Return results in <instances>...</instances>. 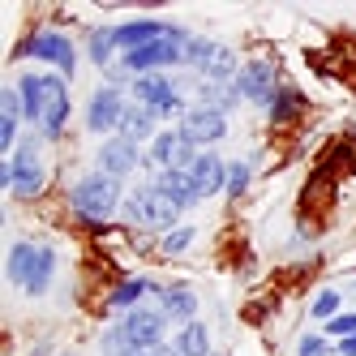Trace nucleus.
Segmentation results:
<instances>
[{
    "mask_svg": "<svg viewBox=\"0 0 356 356\" xmlns=\"http://www.w3.org/2000/svg\"><path fill=\"white\" fill-rule=\"evenodd\" d=\"M17 95H22V108H26V120L39 124V134L43 138H60L65 120H69V86H65V78H52V73H22Z\"/></svg>",
    "mask_w": 356,
    "mask_h": 356,
    "instance_id": "1",
    "label": "nucleus"
},
{
    "mask_svg": "<svg viewBox=\"0 0 356 356\" xmlns=\"http://www.w3.org/2000/svg\"><path fill=\"white\" fill-rule=\"evenodd\" d=\"M5 275H9V284H17L26 296H43L47 284H52V275H56V253L47 249V245L17 241V245L9 249Z\"/></svg>",
    "mask_w": 356,
    "mask_h": 356,
    "instance_id": "2",
    "label": "nucleus"
},
{
    "mask_svg": "<svg viewBox=\"0 0 356 356\" xmlns=\"http://www.w3.org/2000/svg\"><path fill=\"white\" fill-rule=\"evenodd\" d=\"M124 219L146 227V232H172V223L181 219V207H176L159 185H142L124 197Z\"/></svg>",
    "mask_w": 356,
    "mask_h": 356,
    "instance_id": "3",
    "label": "nucleus"
},
{
    "mask_svg": "<svg viewBox=\"0 0 356 356\" xmlns=\"http://www.w3.org/2000/svg\"><path fill=\"white\" fill-rule=\"evenodd\" d=\"M69 202H73V211H78L82 219L99 223V219L116 215V207H120V181L108 176V172H90V176H82V181L73 185Z\"/></svg>",
    "mask_w": 356,
    "mask_h": 356,
    "instance_id": "4",
    "label": "nucleus"
},
{
    "mask_svg": "<svg viewBox=\"0 0 356 356\" xmlns=\"http://www.w3.org/2000/svg\"><path fill=\"white\" fill-rule=\"evenodd\" d=\"M185 43H189V35L176 26L172 35H163V39H155V43L138 47V52H124L120 69H124V73H134V78H146V73H159V69H172V65H185Z\"/></svg>",
    "mask_w": 356,
    "mask_h": 356,
    "instance_id": "5",
    "label": "nucleus"
},
{
    "mask_svg": "<svg viewBox=\"0 0 356 356\" xmlns=\"http://www.w3.org/2000/svg\"><path fill=\"white\" fill-rule=\"evenodd\" d=\"M185 65L197 69L202 82H236V73H241L232 47H223L215 39H197V35H189L185 43Z\"/></svg>",
    "mask_w": 356,
    "mask_h": 356,
    "instance_id": "6",
    "label": "nucleus"
},
{
    "mask_svg": "<svg viewBox=\"0 0 356 356\" xmlns=\"http://www.w3.org/2000/svg\"><path fill=\"white\" fill-rule=\"evenodd\" d=\"M134 104L150 108L159 120H172V116H185V99L181 90H176L172 78H163V73H146V78H134Z\"/></svg>",
    "mask_w": 356,
    "mask_h": 356,
    "instance_id": "7",
    "label": "nucleus"
},
{
    "mask_svg": "<svg viewBox=\"0 0 356 356\" xmlns=\"http://www.w3.org/2000/svg\"><path fill=\"white\" fill-rule=\"evenodd\" d=\"M43 181H47V172H43V159H39V142L26 138L9 159V193L26 202L43 189Z\"/></svg>",
    "mask_w": 356,
    "mask_h": 356,
    "instance_id": "8",
    "label": "nucleus"
},
{
    "mask_svg": "<svg viewBox=\"0 0 356 356\" xmlns=\"http://www.w3.org/2000/svg\"><path fill=\"white\" fill-rule=\"evenodd\" d=\"M17 56L47 60V65H56L65 78H73V69H78V47H73L69 35H56V31H39L35 39H26V43L17 47Z\"/></svg>",
    "mask_w": 356,
    "mask_h": 356,
    "instance_id": "9",
    "label": "nucleus"
},
{
    "mask_svg": "<svg viewBox=\"0 0 356 356\" xmlns=\"http://www.w3.org/2000/svg\"><path fill=\"white\" fill-rule=\"evenodd\" d=\"M150 163H155L159 172H189L193 159H197V146L181 134V129H163L155 142H150Z\"/></svg>",
    "mask_w": 356,
    "mask_h": 356,
    "instance_id": "10",
    "label": "nucleus"
},
{
    "mask_svg": "<svg viewBox=\"0 0 356 356\" xmlns=\"http://www.w3.org/2000/svg\"><path fill=\"white\" fill-rule=\"evenodd\" d=\"M163 330H168L163 309H129V314L120 318V335H124V343L138 348V352L159 348V343H163Z\"/></svg>",
    "mask_w": 356,
    "mask_h": 356,
    "instance_id": "11",
    "label": "nucleus"
},
{
    "mask_svg": "<svg viewBox=\"0 0 356 356\" xmlns=\"http://www.w3.org/2000/svg\"><path fill=\"white\" fill-rule=\"evenodd\" d=\"M124 108H129V104L120 99L116 86H99V90L90 95V104H86V129H90V134H112V129H120Z\"/></svg>",
    "mask_w": 356,
    "mask_h": 356,
    "instance_id": "12",
    "label": "nucleus"
},
{
    "mask_svg": "<svg viewBox=\"0 0 356 356\" xmlns=\"http://www.w3.org/2000/svg\"><path fill=\"white\" fill-rule=\"evenodd\" d=\"M193 146H215L219 138H227V116L223 112H215V108H189L185 116H181V124H176Z\"/></svg>",
    "mask_w": 356,
    "mask_h": 356,
    "instance_id": "13",
    "label": "nucleus"
},
{
    "mask_svg": "<svg viewBox=\"0 0 356 356\" xmlns=\"http://www.w3.org/2000/svg\"><path fill=\"white\" fill-rule=\"evenodd\" d=\"M236 90H241V99H249V104H266L270 108V99L279 95V78H275V69L266 60H249L236 73Z\"/></svg>",
    "mask_w": 356,
    "mask_h": 356,
    "instance_id": "14",
    "label": "nucleus"
},
{
    "mask_svg": "<svg viewBox=\"0 0 356 356\" xmlns=\"http://www.w3.org/2000/svg\"><path fill=\"white\" fill-rule=\"evenodd\" d=\"M189 181H193L197 197H215L219 189H227V163L215 155V150H207V155H197V159H193Z\"/></svg>",
    "mask_w": 356,
    "mask_h": 356,
    "instance_id": "15",
    "label": "nucleus"
},
{
    "mask_svg": "<svg viewBox=\"0 0 356 356\" xmlns=\"http://www.w3.org/2000/svg\"><path fill=\"white\" fill-rule=\"evenodd\" d=\"M138 168V146L129 138H104V146H99V172H108V176H129Z\"/></svg>",
    "mask_w": 356,
    "mask_h": 356,
    "instance_id": "16",
    "label": "nucleus"
},
{
    "mask_svg": "<svg viewBox=\"0 0 356 356\" xmlns=\"http://www.w3.org/2000/svg\"><path fill=\"white\" fill-rule=\"evenodd\" d=\"M176 26H168V22H155V17H142V22H124V26H116V47L120 52H138V47L155 43L163 35H172Z\"/></svg>",
    "mask_w": 356,
    "mask_h": 356,
    "instance_id": "17",
    "label": "nucleus"
},
{
    "mask_svg": "<svg viewBox=\"0 0 356 356\" xmlns=\"http://www.w3.org/2000/svg\"><path fill=\"white\" fill-rule=\"evenodd\" d=\"M159 309H163V318H172V322H197V296H193V288H185V284L159 288Z\"/></svg>",
    "mask_w": 356,
    "mask_h": 356,
    "instance_id": "18",
    "label": "nucleus"
},
{
    "mask_svg": "<svg viewBox=\"0 0 356 356\" xmlns=\"http://www.w3.org/2000/svg\"><path fill=\"white\" fill-rule=\"evenodd\" d=\"M155 120H159V116L150 112V108L129 104V108H124V116H120V129H116V134H120V138H129L134 146H138V142H146V138L155 142V138H159V134H155Z\"/></svg>",
    "mask_w": 356,
    "mask_h": 356,
    "instance_id": "19",
    "label": "nucleus"
},
{
    "mask_svg": "<svg viewBox=\"0 0 356 356\" xmlns=\"http://www.w3.org/2000/svg\"><path fill=\"white\" fill-rule=\"evenodd\" d=\"M155 185L176 202V207H181V211H189V207H197V189H193V181H189V172H159L155 176Z\"/></svg>",
    "mask_w": 356,
    "mask_h": 356,
    "instance_id": "20",
    "label": "nucleus"
},
{
    "mask_svg": "<svg viewBox=\"0 0 356 356\" xmlns=\"http://www.w3.org/2000/svg\"><path fill=\"white\" fill-rule=\"evenodd\" d=\"M172 348L181 352V356H211V330L202 326V322H185Z\"/></svg>",
    "mask_w": 356,
    "mask_h": 356,
    "instance_id": "21",
    "label": "nucleus"
},
{
    "mask_svg": "<svg viewBox=\"0 0 356 356\" xmlns=\"http://www.w3.org/2000/svg\"><path fill=\"white\" fill-rule=\"evenodd\" d=\"M305 112V99L296 95V90H279L275 99H270V120L275 124H284V120H292V116H300Z\"/></svg>",
    "mask_w": 356,
    "mask_h": 356,
    "instance_id": "22",
    "label": "nucleus"
},
{
    "mask_svg": "<svg viewBox=\"0 0 356 356\" xmlns=\"http://www.w3.org/2000/svg\"><path fill=\"white\" fill-rule=\"evenodd\" d=\"M146 292H150L146 279H124V284L112 292V309H129V305H134V300H142Z\"/></svg>",
    "mask_w": 356,
    "mask_h": 356,
    "instance_id": "23",
    "label": "nucleus"
},
{
    "mask_svg": "<svg viewBox=\"0 0 356 356\" xmlns=\"http://www.w3.org/2000/svg\"><path fill=\"white\" fill-rule=\"evenodd\" d=\"M112 52H116V31H95V35H90V60H95L99 69H108Z\"/></svg>",
    "mask_w": 356,
    "mask_h": 356,
    "instance_id": "24",
    "label": "nucleus"
},
{
    "mask_svg": "<svg viewBox=\"0 0 356 356\" xmlns=\"http://www.w3.org/2000/svg\"><path fill=\"white\" fill-rule=\"evenodd\" d=\"M249 189V163H227V197H241Z\"/></svg>",
    "mask_w": 356,
    "mask_h": 356,
    "instance_id": "25",
    "label": "nucleus"
},
{
    "mask_svg": "<svg viewBox=\"0 0 356 356\" xmlns=\"http://www.w3.org/2000/svg\"><path fill=\"white\" fill-rule=\"evenodd\" d=\"M193 236H197L193 227H172V232L163 236V253H185L193 245Z\"/></svg>",
    "mask_w": 356,
    "mask_h": 356,
    "instance_id": "26",
    "label": "nucleus"
},
{
    "mask_svg": "<svg viewBox=\"0 0 356 356\" xmlns=\"http://www.w3.org/2000/svg\"><path fill=\"white\" fill-rule=\"evenodd\" d=\"M339 314V292H322L318 300H314V318H322V322H330Z\"/></svg>",
    "mask_w": 356,
    "mask_h": 356,
    "instance_id": "27",
    "label": "nucleus"
},
{
    "mask_svg": "<svg viewBox=\"0 0 356 356\" xmlns=\"http://www.w3.org/2000/svg\"><path fill=\"white\" fill-rule=\"evenodd\" d=\"M326 330H330V335H339V339L356 335V314H335V318L326 322Z\"/></svg>",
    "mask_w": 356,
    "mask_h": 356,
    "instance_id": "28",
    "label": "nucleus"
},
{
    "mask_svg": "<svg viewBox=\"0 0 356 356\" xmlns=\"http://www.w3.org/2000/svg\"><path fill=\"white\" fill-rule=\"evenodd\" d=\"M296 356H330V343L322 335H305L300 348H296Z\"/></svg>",
    "mask_w": 356,
    "mask_h": 356,
    "instance_id": "29",
    "label": "nucleus"
},
{
    "mask_svg": "<svg viewBox=\"0 0 356 356\" xmlns=\"http://www.w3.org/2000/svg\"><path fill=\"white\" fill-rule=\"evenodd\" d=\"M335 356H356V335H348V339H339V348H335Z\"/></svg>",
    "mask_w": 356,
    "mask_h": 356,
    "instance_id": "30",
    "label": "nucleus"
},
{
    "mask_svg": "<svg viewBox=\"0 0 356 356\" xmlns=\"http://www.w3.org/2000/svg\"><path fill=\"white\" fill-rule=\"evenodd\" d=\"M146 356H181V352H176V348H172V343H159V348H150V352H146Z\"/></svg>",
    "mask_w": 356,
    "mask_h": 356,
    "instance_id": "31",
    "label": "nucleus"
},
{
    "mask_svg": "<svg viewBox=\"0 0 356 356\" xmlns=\"http://www.w3.org/2000/svg\"><path fill=\"white\" fill-rule=\"evenodd\" d=\"M69 356H73V352H69Z\"/></svg>",
    "mask_w": 356,
    "mask_h": 356,
    "instance_id": "32",
    "label": "nucleus"
}]
</instances>
